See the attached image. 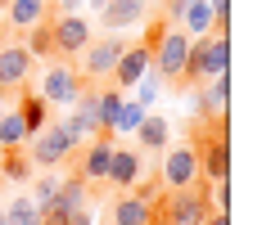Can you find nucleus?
Listing matches in <instances>:
<instances>
[{
	"instance_id": "obj_1",
	"label": "nucleus",
	"mask_w": 262,
	"mask_h": 225,
	"mask_svg": "<svg viewBox=\"0 0 262 225\" xmlns=\"http://www.w3.org/2000/svg\"><path fill=\"white\" fill-rule=\"evenodd\" d=\"M231 72V32H208V36H194L190 41V54H185L181 81L190 86H204L208 77Z\"/></svg>"
},
{
	"instance_id": "obj_2",
	"label": "nucleus",
	"mask_w": 262,
	"mask_h": 225,
	"mask_svg": "<svg viewBox=\"0 0 262 225\" xmlns=\"http://www.w3.org/2000/svg\"><path fill=\"white\" fill-rule=\"evenodd\" d=\"M81 149L77 131H73V122L63 117V122H46L36 135H32V149H27V158H32V167H63L73 153Z\"/></svg>"
},
{
	"instance_id": "obj_3",
	"label": "nucleus",
	"mask_w": 262,
	"mask_h": 225,
	"mask_svg": "<svg viewBox=\"0 0 262 225\" xmlns=\"http://www.w3.org/2000/svg\"><path fill=\"white\" fill-rule=\"evenodd\" d=\"M86 86H91V81H86L77 68H68L63 59H54L50 68L41 72V99L50 104V108H59V104H73Z\"/></svg>"
},
{
	"instance_id": "obj_4",
	"label": "nucleus",
	"mask_w": 262,
	"mask_h": 225,
	"mask_svg": "<svg viewBox=\"0 0 262 225\" xmlns=\"http://www.w3.org/2000/svg\"><path fill=\"white\" fill-rule=\"evenodd\" d=\"M190 41H194L190 32H172V27H167L163 41L154 45V54H149V68H154L163 81L177 86V81H181V68H185V54H190Z\"/></svg>"
},
{
	"instance_id": "obj_5",
	"label": "nucleus",
	"mask_w": 262,
	"mask_h": 225,
	"mask_svg": "<svg viewBox=\"0 0 262 225\" xmlns=\"http://www.w3.org/2000/svg\"><path fill=\"white\" fill-rule=\"evenodd\" d=\"M36 59L23 50V41H0V95H18L32 81Z\"/></svg>"
},
{
	"instance_id": "obj_6",
	"label": "nucleus",
	"mask_w": 262,
	"mask_h": 225,
	"mask_svg": "<svg viewBox=\"0 0 262 225\" xmlns=\"http://www.w3.org/2000/svg\"><path fill=\"white\" fill-rule=\"evenodd\" d=\"M122 50H127V41H122L118 32H108V36H100V41L91 36L86 50H81V68H77V72L86 77V81H104V77L113 72V63H118V54H122Z\"/></svg>"
},
{
	"instance_id": "obj_7",
	"label": "nucleus",
	"mask_w": 262,
	"mask_h": 225,
	"mask_svg": "<svg viewBox=\"0 0 262 225\" xmlns=\"http://www.w3.org/2000/svg\"><path fill=\"white\" fill-rule=\"evenodd\" d=\"M50 36H54V59H73V54L86 50V41L95 36L91 23L81 14H54L50 18Z\"/></svg>"
},
{
	"instance_id": "obj_8",
	"label": "nucleus",
	"mask_w": 262,
	"mask_h": 225,
	"mask_svg": "<svg viewBox=\"0 0 262 225\" xmlns=\"http://www.w3.org/2000/svg\"><path fill=\"white\" fill-rule=\"evenodd\" d=\"M113 135H95V140H86L73 158H77V167L73 171L86 180V185H104V171H108V158H113Z\"/></svg>"
},
{
	"instance_id": "obj_9",
	"label": "nucleus",
	"mask_w": 262,
	"mask_h": 225,
	"mask_svg": "<svg viewBox=\"0 0 262 225\" xmlns=\"http://www.w3.org/2000/svg\"><path fill=\"white\" fill-rule=\"evenodd\" d=\"M163 189H190V185H199V158L190 144H177V149H167L163 158Z\"/></svg>"
},
{
	"instance_id": "obj_10",
	"label": "nucleus",
	"mask_w": 262,
	"mask_h": 225,
	"mask_svg": "<svg viewBox=\"0 0 262 225\" xmlns=\"http://www.w3.org/2000/svg\"><path fill=\"white\" fill-rule=\"evenodd\" d=\"M145 176V158L136 149H122V144H113V158H108V171H104V185H113V189H122L127 194L131 185Z\"/></svg>"
},
{
	"instance_id": "obj_11",
	"label": "nucleus",
	"mask_w": 262,
	"mask_h": 225,
	"mask_svg": "<svg viewBox=\"0 0 262 225\" xmlns=\"http://www.w3.org/2000/svg\"><path fill=\"white\" fill-rule=\"evenodd\" d=\"M0 14H5L9 32H27V27H36V23H46V18H54V0H9Z\"/></svg>"
},
{
	"instance_id": "obj_12",
	"label": "nucleus",
	"mask_w": 262,
	"mask_h": 225,
	"mask_svg": "<svg viewBox=\"0 0 262 225\" xmlns=\"http://www.w3.org/2000/svg\"><path fill=\"white\" fill-rule=\"evenodd\" d=\"M145 72H149V50H145V45H127V50L118 54V63H113L108 81H113L118 90H131Z\"/></svg>"
},
{
	"instance_id": "obj_13",
	"label": "nucleus",
	"mask_w": 262,
	"mask_h": 225,
	"mask_svg": "<svg viewBox=\"0 0 262 225\" xmlns=\"http://www.w3.org/2000/svg\"><path fill=\"white\" fill-rule=\"evenodd\" d=\"M145 5H149V0H104V5H100V27H104V32L136 27L145 18Z\"/></svg>"
},
{
	"instance_id": "obj_14",
	"label": "nucleus",
	"mask_w": 262,
	"mask_h": 225,
	"mask_svg": "<svg viewBox=\"0 0 262 225\" xmlns=\"http://www.w3.org/2000/svg\"><path fill=\"white\" fill-rule=\"evenodd\" d=\"M14 113H18V122H23L27 140H32L41 126L50 122V104L41 99V95H32V90H18V108H14Z\"/></svg>"
},
{
	"instance_id": "obj_15",
	"label": "nucleus",
	"mask_w": 262,
	"mask_h": 225,
	"mask_svg": "<svg viewBox=\"0 0 262 225\" xmlns=\"http://www.w3.org/2000/svg\"><path fill=\"white\" fill-rule=\"evenodd\" d=\"M108 221H113V225H154V207H149V203H140L136 194H122V198L113 203Z\"/></svg>"
},
{
	"instance_id": "obj_16",
	"label": "nucleus",
	"mask_w": 262,
	"mask_h": 225,
	"mask_svg": "<svg viewBox=\"0 0 262 225\" xmlns=\"http://www.w3.org/2000/svg\"><path fill=\"white\" fill-rule=\"evenodd\" d=\"M181 32H190V36H208V32H217V14H212L208 0H190L181 9Z\"/></svg>"
},
{
	"instance_id": "obj_17",
	"label": "nucleus",
	"mask_w": 262,
	"mask_h": 225,
	"mask_svg": "<svg viewBox=\"0 0 262 225\" xmlns=\"http://www.w3.org/2000/svg\"><path fill=\"white\" fill-rule=\"evenodd\" d=\"M136 140H140V149H167V140H172V122L158 117V113H145V122L136 126Z\"/></svg>"
},
{
	"instance_id": "obj_18",
	"label": "nucleus",
	"mask_w": 262,
	"mask_h": 225,
	"mask_svg": "<svg viewBox=\"0 0 262 225\" xmlns=\"http://www.w3.org/2000/svg\"><path fill=\"white\" fill-rule=\"evenodd\" d=\"M54 203H63V207H86L91 203V185L81 180L77 171H68V176H59V194H54Z\"/></svg>"
},
{
	"instance_id": "obj_19",
	"label": "nucleus",
	"mask_w": 262,
	"mask_h": 225,
	"mask_svg": "<svg viewBox=\"0 0 262 225\" xmlns=\"http://www.w3.org/2000/svg\"><path fill=\"white\" fill-rule=\"evenodd\" d=\"M0 176L14 180V185H27V176H32V158H27V149H0Z\"/></svg>"
},
{
	"instance_id": "obj_20",
	"label": "nucleus",
	"mask_w": 262,
	"mask_h": 225,
	"mask_svg": "<svg viewBox=\"0 0 262 225\" xmlns=\"http://www.w3.org/2000/svg\"><path fill=\"white\" fill-rule=\"evenodd\" d=\"M23 50L32 54V59H54V36H50V18H46V23H36V27H27V41H23Z\"/></svg>"
},
{
	"instance_id": "obj_21",
	"label": "nucleus",
	"mask_w": 262,
	"mask_h": 225,
	"mask_svg": "<svg viewBox=\"0 0 262 225\" xmlns=\"http://www.w3.org/2000/svg\"><path fill=\"white\" fill-rule=\"evenodd\" d=\"M0 216H5L9 225H41V207L27 198V194H18L9 207H0Z\"/></svg>"
},
{
	"instance_id": "obj_22",
	"label": "nucleus",
	"mask_w": 262,
	"mask_h": 225,
	"mask_svg": "<svg viewBox=\"0 0 262 225\" xmlns=\"http://www.w3.org/2000/svg\"><path fill=\"white\" fill-rule=\"evenodd\" d=\"M145 113H149V108H140L136 99H122V108H118V117H113V131H108V135H113V140H118V135H131L136 126L145 122Z\"/></svg>"
},
{
	"instance_id": "obj_23",
	"label": "nucleus",
	"mask_w": 262,
	"mask_h": 225,
	"mask_svg": "<svg viewBox=\"0 0 262 225\" xmlns=\"http://www.w3.org/2000/svg\"><path fill=\"white\" fill-rule=\"evenodd\" d=\"M54 194H59V171H54V167H46V176H36V185H32V194H27V198L46 212V207L54 203Z\"/></svg>"
},
{
	"instance_id": "obj_24",
	"label": "nucleus",
	"mask_w": 262,
	"mask_h": 225,
	"mask_svg": "<svg viewBox=\"0 0 262 225\" xmlns=\"http://www.w3.org/2000/svg\"><path fill=\"white\" fill-rule=\"evenodd\" d=\"M0 149H27V131L18 122V113H5L0 117Z\"/></svg>"
},
{
	"instance_id": "obj_25",
	"label": "nucleus",
	"mask_w": 262,
	"mask_h": 225,
	"mask_svg": "<svg viewBox=\"0 0 262 225\" xmlns=\"http://www.w3.org/2000/svg\"><path fill=\"white\" fill-rule=\"evenodd\" d=\"M131 90H136V104H140V108H149V104L158 99V90H163V77L149 68V72H145L140 81H136V86H131Z\"/></svg>"
},
{
	"instance_id": "obj_26",
	"label": "nucleus",
	"mask_w": 262,
	"mask_h": 225,
	"mask_svg": "<svg viewBox=\"0 0 262 225\" xmlns=\"http://www.w3.org/2000/svg\"><path fill=\"white\" fill-rule=\"evenodd\" d=\"M68 225H95V216H91V203H86V207H77V212H73V221Z\"/></svg>"
},
{
	"instance_id": "obj_27",
	"label": "nucleus",
	"mask_w": 262,
	"mask_h": 225,
	"mask_svg": "<svg viewBox=\"0 0 262 225\" xmlns=\"http://www.w3.org/2000/svg\"><path fill=\"white\" fill-rule=\"evenodd\" d=\"M204 225H231V212H208V216H204Z\"/></svg>"
},
{
	"instance_id": "obj_28",
	"label": "nucleus",
	"mask_w": 262,
	"mask_h": 225,
	"mask_svg": "<svg viewBox=\"0 0 262 225\" xmlns=\"http://www.w3.org/2000/svg\"><path fill=\"white\" fill-rule=\"evenodd\" d=\"M95 225H113V221H95Z\"/></svg>"
},
{
	"instance_id": "obj_29",
	"label": "nucleus",
	"mask_w": 262,
	"mask_h": 225,
	"mask_svg": "<svg viewBox=\"0 0 262 225\" xmlns=\"http://www.w3.org/2000/svg\"><path fill=\"white\" fill-rule=\"evenodd\" d=\"M0 117H5V104H0Z\"/></svg>"
},
{
	"instance_id": "obj_30",
	"label": "nucleus",
	"mask_w": 262,
	"mask_h": 225,
	"mask_svg": "<svg viewBox=\"0 0 262 225\" xmlns=\"http://www.w3.org/2000/svg\"><path fill=\"white\" fill-rule=\"evenodd\" d=\"M5 5H9V0H0V9H5Z\"/></svg>"
},
{
	"instance_id": "obj_31",
	"label": "nucleus",
	"mask_w": 262,
	"mask_h": 225,
	"mask_svg": "<svg viewBox=\"0 0 262 225\" xmlns=\"http://www.w3.org/2000/svg\"><path fill=\"white\" fill-rule=\"evenodd\" d=\"M0 225H9V221H5V216H0Z\"/></svg>"
}]
</instances>
